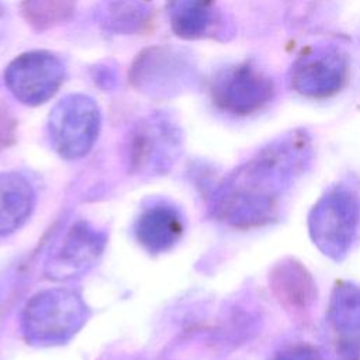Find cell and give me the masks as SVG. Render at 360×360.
I'll return each mask as SVG.
<instances>
[{
	"mask_svg": "<svg viewBox=\"0 0 360 360\" xmlns=\"http://www.w3.org/2000/svg\"><path fill=\"white\" fill-rule=\"evenodd\" d=\"M132 86L155 98L184 93L195 80V66L187 51L173 45H153L141 51L129 69Z\"/></svg>",
	"mask_w": 360,
	"mask_h": 360,
	"instance_id": "cell-6",
	"label": "cell"
},
{
	"mask_svg": "<svg viewBox=\"0 0 360 360\" xmlns=\"http://www.w3.org/2000/svg\"><path fill=\"white\" fill-rule=\"evenodd\" d=\"M91 77H93L94 83H97V84H98L101 89H104L105 91L115 89V87H117V83H118L115 66L110 65L108 62L97 63V65L91 69Z\"/></svg>",
	"mask_w": 360,
	"mask_h": 360,
	"instance_id": "cell-18",
	"label": "cell"
},
{
	"mask_svg": "<svg viewBox=\"0 0 360 360\" xmlns=\"http://www.w3.org/2000/svg\"><path fill=\"white\" fill-rule=\"evenodd\" d=\"M105 243L104 231L84 219L73 222L49 252L44 266L45 276L58 281L83 276L98 262Z\"/></svg>",
	"mask_w": 360,
	"mask_h": 360,
	"instance_id": "cell-10",
	"label": "cell"
},
{
	"mask_svg": "<svg viewBox=\"0 0 360 360\" xmlns=\"http://www.w3.org/2000/svg\"><path fill=\"white\" fill-rule=\"evenodd\" d=\"M359 226L360 197L345 184L333 186L323 193L308 214V233L312 243L335 262L349 255Z\"/></svg>",
	"mask_w": 360,
	"mask_h": 360,
	"instance_id": "cell-4",
	"label": "cell"
},
{
	"mask_svg": "<svg viewBox=\"0 0 360 360\" xmlns=\"http://www.w3.org/2000/svg\"><path fill=\"white\" fill-rule=\"evenodd\" d=\"M66 66L51 51H28L14 58L4 70V84L25 105L46 103L63 84Z\"/></svg>",
	"mask_w": 360,
	"mask_h": 360,
	"instance_id": "cell-8",
	"label": "cell"
},
{
	"mask_svg": "<svg viewBox=\"0 0 360 360\" xmlns=\"http://www.w3.org/2000/svg\"><path fill=\"white\" fill-rule=\"evenodd\" d=\"M273 360H321V357L314 347L300 343L281 349Z\"/></svg>",
	"mask_w": 360,
	"mask_h": 360,
	"instance_id": "cell-19",
	"label": "cell"
},
{
	"mask_svg": "<svg viewBox=\"0 0 360 360\" xmlns=\"http://www.w3.org/2000/svg\"><path fill=\"white\" fill-rule=\"evenodd\" d=\"M215 107L235 117H246L264 108L274 97L273 79L250 62L221 69L211 82Z\"/></svg>",
	"mask_w": 360,
	"mask_h": 360,
	"instance_id": "cell-7",
	"label": "cell"
},
{
	"mask_svg": "<svg viewBox=\"0 0 360 360\" xmlns=\"http://www.w3.org/2000/svg\"><path fill=\"white\" fill-rule=\"evenodd\" d=\"M101 128V111L94 98L75 93L62 97L51 110L46 132L52 149L66 160L84 158Z\"/></svg>",
	"mask_w": 360,
	"mask_h": 360,
	"instance_id": "cell-5",
	"label": "cell"
},
{
	"mask_svg": "<svg viewBox=\"0 0 360 360\" xmlns=\"http://www.w3.org/2000/svg\"><path fill=\"white\" fill-rule=\"evenodd\" d=\"M183 131L173 114L155 111L141 118L125 141L129 172L142 177L163 176L180 159Z\"/></svg>",
	"mask_w": 360,
	"mask_h": 360,
	"instance_id": "cell-3",
	"label": "cell"
},
{
	"mask_svg": "<svg viewBox=\"0 0 360 360\" xmlns=\"http://www.w3.org/2000/svg\"><path fill=\"white\" fill-rule=\"evenodd\" d=\"M136 240L153 255L170 250L184 232V217L179 208L158 201L142 210L135 221Z\"/></svg>",
	"mask_w": 360,
	"mask_h": 360,
	"instance_id": "cell-11",
	"label": "cell"
},
{
	"mask_svg": "<svg viewBox=\"0 0 360 360\" xmlns=\"http://www.w3.org/2000/svg\"><path fill=\"white\" fill-rule=\"evenodd\" d=\"M312 160L314 143L307 129L278 135L224 177L211 198L212 217L239 229L277 221Z\"/></svg>",
	"mask_w": 360,
	"mask_h": 360,
	"instance_id": "cell-1",
	"label": "cell"
},
{
	"mask_svg": "<svg viewBox=\"0 0 360 360\" xmlns=\"http://www.w3.org/2000/svg\"><path fill=\"white\" fill-rule=\"evenodd\" d=\"M271 288L278 301L291 311H304L316 297L315 283L307 269L295 260H283L270 274Z\"/></svg>",
	"mask_w": 360,
	"mask_h": 360,
	"instance_id": "cell-15",
	"label": "cell"
},
{
	"mask_svg": "<svg viewBox=\"0 0 360 360\" xmlns=\"http://www.w3.org/2000/svg\"><path fill=\"white\" fill-rule=\"evenodd\" d=\"M76 7V0H24L21 15L37 31H44L68 21Z\"/></svg>",
	"mask_w": 360,
	"mask_h": 360,
	"instance_id": "cell-17",
	"label": "cell"
},
{
	"mask_svg": "<svg viewBox=\"0 0 360 360\" xmlns=\"http://www.w3.org/2000/svg\"><path fill=\"white\" fill-rule=\"evenodd\" d=\"M152 7L146 0H101L96 10L97 22L114 34H134L150 18Z\"/></svg>",
	"mask_w": 360,
	"mask_h": 360,
	"instance_id": "cell-16",
	"label": "cell"
},
{
	"mask_svg": "<svg viewBox=\"0 0 360 360\" xmlns=\"http://www.w3.org/2000/svg\"><path fill=\"white\" fill-rule=\"evenodd\" d=\"M35 191L18 172H0V238L18 231L31 217Z\"/></svg>",
	"mask_w": 360,
	"mask_h": 360,
	"instance_id": "cell-13",
	"label": "cell"
},
{
	"mask_svg": "<svg viewBox=\"0 0 360 360\" xmlns=\"http://www.w3.org/2000/svg\"><path fill=\"white\" fill-rule=\"evenodd\" d=\"M173 32L183 39H198L219 32L222 24L214 0H169Z\"/></svg>",
	"mask_w": 360,
	"mask_h": 360,
	"instance_id": "cell-14",
	"label": "cell"
},
{
	"mask_svg": "<svg viewBox=\"0 0 360 360\" xmlns=\"http://www.w3.org/2000/svg\"><path fill=\"white\" fill-rule=\"evenodd\" d=\"M328 319L340 335V356L345 360L360 359V285L338 283L330 294Z\"/></svg>",
	"mask_w": 360,
	"mask_h": 360,
	"instance_id": "cell-12",
	"label": "cell"
},
{
	"mask_svg": "<svg viewBox=\"0 0 360 360\" xmlns=\"http://www.w3.org/2000/svg\"><path fill=\"white\" fill-rule=\"evenodd\" d=\"M89 316V307L79 292L48 288L27 301L21 314V330L30 345L58 346L69 342Z\"/></svg>",
	"mask_w": 360,
	"mask_h": 360,
	"instance_id": "cell-2",
	"label": "cell"
},
{
	"mask_svg": "<svg viewBox=\"0 0 360 360\" xmlns=\"http://www.w3.org/2000/svg\"><path fill=\"white\" fill-rule=\"evenodd\" d=\"M6 22V8L3 7V4L0 3V35L3 34V25Z\"/></svg>",
	"mask_w": 360,
	"mask_h": 360,
	"instance_id": "cell-20",
	"label": "cell"
},
{
	"mask_svg": "<svg viewBox=\"0 0 360 360\" xmlns=\"http://www.w3.org/2000/svg\"><path fill=\"white\" fill-rule=\"evenodd\" d=\"M349 75L347 55L336 45L305 49L288 72L291 89L308 98H328L342 90Z\"/></svg>",
	"mask_w": 360,
	"mask_h": 360,
	"instance_id": "cell-9",
	"label": "cell"
}]
</instances>
